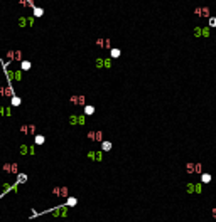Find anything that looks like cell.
I'll return each instance as SVG.
<instances>
[{
  "label": "cell",
  "instance_id": "6da1fadb",
  "mask_svg": "<svg viewBox=\"0 0 216 222\" xmlns=\"http://www.w3.org/2000/svg\"><path fill=\"white\" fill-rule=\"evenodd\" d=\"M2 170L7 172V173H12V175H19L20 173V167L17 161H7L2 165Z\"/></svg>",
  "mask_w": 216,
  "mask_h": 222
},
{
  "label": "cell",
  "instance_id": "7a4b0ae2",
  "mask_svg": "<svg viewBox=\"0 0 216 222\" xmlns=\"http://www.w3.org/2000/svg\"><path fill=\"white\" fill-rule=\"evenodd\" d=\"M22 51H7V59H9V62H20L22 61Z\"/></svg>",
  "mask_w": 216,
  "mask_h": 222
},
{
  "label": "cell",
  "instance_id": "3957f363",
  "mask_svg": "<svg viewBox=\"0 0 216 222\" xmlns=\"http://www.w3.org/2000/svg\"><path fill=\"white\" fill-rule=\"evenodd\" d=\"M20 133H24V135H36V125H34V123L20 125Z\"/></svg>",
  "mask_w": 216,
  "mask_h": 222
},
{
  "label": "cell",
  "instance_id": "277c9868",
  "mask_svg": "<svg viewBox=\"0 0 216 222\" xmlns=\"http://www.w3.org/2000/svg\"><path fill=\"white\" fill-rule=\"evenodd\" d=\"M15 91H14V86H0V96L2 98H12Z\"/></svg>",
  "mask_w": 216,
  "mask_h": 222
},
{
  "label": "cell",
  "instance_id": "5b68a950",
  "mask_svg": "<svg viewBox=\"0 0 216 222\" xmlns=\"http://www.w3.org/2000/svg\"><path fill=\"white\" fill-rule=\"evenodd\" d=\"M69 101L73 103V104H80V106H85L86 104V98L83 96V94H74L69 98Z\"/></svg>",
  "mask_w": 216,
  "mask_h": 222
},
{
  "label": "cell",
  "instance_id": "8992f818",
  "mask_svg": "<svg viewBox=\"0 0 216 222\" xmlns=\"http://www.w3.org/2000/svg\"><path fill=\"white\" fill-rule=\"evenodd\" d=\"M53 195L56 197H68V187H54L53 188Z\"/></svg>",
  "mask_w": 216,
  "mask_h": 222
},
{
  "label": "cell",
  "instance_id": "52a82bcc",
  "mask_svg": "<svg viewBox=\"0 0 216 222\" xmlns=\"http://www.w3.org/2000/svg\"><path fill=\"white\" fill-rule=\"evenodd\" d=\"M19 25L20 27H31V25H34V17H20V19H19Z\"/></svg>",
  "mask_w": 216,
  "mask_h": 222
},
{
  "label": "cell",
  "instance_id": "ba28073f",
  "mask_svg": "<svg viewBox=\"0 0 216 222\" xmlns=\"http://www.w3.org/2000/svg\"><path fill=\"white\" fill-rule=\"evenodd\" d=\"M69 125H85V114L81 116H69Z\"/></svg>",
  "mask_w": 216,
  "mask_h": 222
},
{
  "label": "cell",
  "instance_id": "9c48e42d",
  "mask_svg": "<svg viewBox=\"0 0 216 222\" xmlns=\"http://www.w3.org/2000/svg\"><path fill=\"white\" fill-rule=\"evenodd\" d=\"M36 150H34V145H20V155H34Z\"/></svg>",
  "mask_w": 216,
  "mask_h": 222
},
{
  "label": "cell",
  "instance_id": "30bf717a",
  "mask_svg": "<svg viewBox=\"0 0 216 222\" xmlns=\"http://www.w3.org/2000/svg\"><path fill=\"white\" fill-rule=\"evenodd\" d=\"M88 138L93 140V141H101L103 133H101V131H90V133H88Z\"/></svg>",
  "mask_w": 216,
  "mask_h": 222
},
{
  "label": "cell",
  "instance_id": "8fae6325",
  "mask_svg": "<svg viewBox=\"0 0 216 222\" xmlns=\"http://www.w3.org/2000/svg\"><path fill=\"white\" fill-rule=\"evenodd\" d=\"M22 104V98L20 96H17V94H14L12 98H10V106L12 108H17V106H20Z\"/></svg>",
  "mask_w": 216,
  "mask_h": 222
},
{
  "label": "cell",
  "instance_id": "7c38bea8",
  "mask_svg": "<svg viewBox=\"0 0 216 222\" xmlns=\"http://www.w3.org/2000/svg\"><path fill=\"white\" fill-rule=\"evenodd\" d=\"M44 141H46V136L44 135H34V145L41 147V145H44Z\"/></svg>",
  "mask_w": 216,
  "mask_h": 222
},
{
  "label": "cell",
  "instance_id": "4fadbf2b",
  "mask_svg": "<svg viewBox=\"0 0 216 222\" xmlns=\"http://www.w3.org/2000/svg\"><path fill=\"white\" fill-rule=\"evenodd\" d=\"M19 4L22 7H26V8H34V7H36L34 0H19Z\"/></svg>",
  "mask_w": 216,
  "mask_h": 222
},
{
  "label": "cell",
  "instance_id": "5bb4252c",
  "mask_svg": "<svg viewBox=\"0 0 216 222\" xmlns=\"http://www.w3.org/2000/svg\"><path fill=\"white\" fill-rule=\"evenodd\" d=\"M31 66H32V64H31V61H20V71H29V69H31Z\"/></svg>",
  "mask_w": 216,
  "mask_h": 222
},
{
  "label": "cell",
  "instance_id": "9a60e30c",
  "mask_svg": "<svg viewBox=\"0 0 216 222\" xmlns=\"http://www.w3.org/2000/svg\"><path fill=\"white\" fill-rule=\"evenodd\" d=\"M32 10H34V17H42V15H44V8H42V7L36 5Z\"/></svg>",
  "mask_w": 216,
  "mask_h": 222
},
{
  "label": "cell",
  "instance_id": "2e32d148",
  "mask_svg": "<svg viewBox=\"0 0 216 222\" xmlns=\"http://www.w3.org/2000/svg\"><path fill=\"white\" fill-rule=\"evenodd\" d=\"M22 79V71H12V81H20Z\"/></svg>",
  "mask_w": 216,
  "mask_h": 222
},
{
  "label": "cell",
  "instance_id": "e0dca14e",
  "mask_svg": "<svg viewBox=\"0 0 216 222\" xmlns=\"http://www.w3.org/2000/svg\"><path fill=\"white\" fill-rule=\"evenodd\" d=\"M120 54H122V51H120V49H117V47H115V49H110V56H112L113 59L120 57Z\"/></svg>",
  "mask_w": 216,
  "mask_h": 222
},
{
  "label": "cell",
  "instance_id": "ac0fdd59",
  "mask_svg": "<svg viewBox=\"0 0 216 222\" xmlns=\"http://www.w3.org/2000/svg\"><path fill=\"white\" fill-rule=\"evenodd\" d=\"M95 113V106H91V104H85V114H93Z\"/></svg>",
  "mask_w": 216,
  "mask_h": 222
},
{
  "label": "cell",
  "instance_id": "d6986e66",
  "mask_svg": "<svg viewBox=\"0 0 216 222\" xmlns=\"http://www.w3.org/2000/svg\"><path fill=\"white\" fill-rule=\"evenodd\" d=\"M101 148H103V152H110L112 150V143L110 141H103L101 143Z\"/></svg>",
  "mask_w": 216,
  "mask_h": 222
},
{
  "label": "cell",
  "instance_id": "ffe728a7",
  "mask_svg": "<svg viewBox=\"0 0 216 222\" xmlns=\"http://www.w3.org/2000/svg\"><path fill=\"white\" fill-rule=\"evenodd\" d=\"M201 182L209 183V182H211V175H209V173H201Z\"/></svg>",
  "mask_w": 216,
  "mask_h": 222
},
{
  "label": "cell",
  "instance_id": "44dd1931",
  "mask_svg": "<svg viewBox=\"0 0 216 222\" xmlns=\"http://www.w3.org/2000/svg\"><path fill=\"white\" fill-rule=\"evenodd\" d=\"M76 202H78V200H76L74 197H69V199H68V202H66V207H68V205H76Z\"/></svg>",
  "mask_w": 216,
  "mask_h": 222
},
{
  "label": "cell",
  "instance_id": "7402d4cb",
  "mask_svg": "<svg viewBox=\"0 0 216 222\" xmlns=\"http://www.w3.org/2000/svg\"><path fill=\"white\" fill-rule=\"evenodd\" d=\"M209 27H216V17H209Z\"/></svg>",
  "mask_w": 216,
  "mask_h": 222
},
{
  "label": "cell",
  "instance_id": "603a6c76",
  "mask_svg": "<svg viewBox=\"0 0 216 222\" xmlns=\"http://www.w3.org/2000/svg\"><path fill=\"white\" fill-rule=\"evenodd\" d=\"M0 116H5V108L0 106Z\"/></svg>",
  "mask_w": 216,
  "mask_h": 222
},
{
  "label": "cell",
  "instance_id": "cb8c5ba5",
  "mask_svg": "<svg viewBox=\"0 0 216 222\" xmlns=\"http://www.w3.org/2000/svg\"><path fill=\"white\" fill-rule=\"evenodd\" d=\"M213 217H216V209H213Z\"/></svg>",
  "mask_w": 216,
  "mask_h": 222
}]
</instances>
